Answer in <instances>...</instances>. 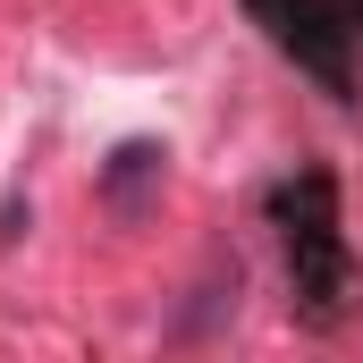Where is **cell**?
I'll use <instances>...</instances> for the list:
<instances>
[{"mask_svg":"<svg viewBox=\"0 0 363 363\" xmlns=\"http://www.w3.org/2000/svg\"><path fill=\"white\" fill-rule=\"evenodd\" d=\"M271 228L287 254L296 313L313 330H338L355 313V254H347V220H338V178L330 169H296L271 186Z\"/></svg>","mask_w":363,"mask_h":363,"instance_id":"obj_1","label":"cell"},{"mask_svg":"<svg viewBox=\"0 0 363 363\" xmlns=\"http://www.w3.org/2000/svg\"><path fill=\"white\" fill-rule=\"evenodd\" d=\"M144 186H161V152H152V144H127V152L110 161V178H101V194H110L118 211H135V203H144Z\"/></svg>","mask_w":363,"mask_h":363,"instance_id":"obj_2","label":"cell"}]
</instances>
